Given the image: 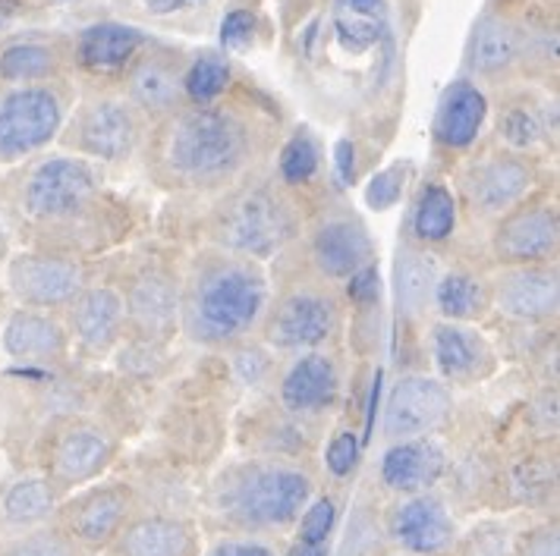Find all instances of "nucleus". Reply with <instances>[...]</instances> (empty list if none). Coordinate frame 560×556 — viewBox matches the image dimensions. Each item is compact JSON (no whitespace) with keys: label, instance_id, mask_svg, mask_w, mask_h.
Returning <instances> with one entry per match:
<instances>
[{"label":"nucleus","instance_id":"c9c22d12","mask_svg":"<svg viewBox=\"0 0 560 556\" xmlns=\"http://www.w3.org/2000/svg\"><path fill=\"white\" fill-rule=\"evenodd\" d=\"M555 475H558L555 462H548V459H526L513 472V494L523 504H545L548 494L555 490Z\"/></svg>","mask_w":560,"mask_h":556},{"label":"nucleus","instance_id":"c756f323","mask_svg":"<svg viewBox=\"0 0 560 556\" xmlns=\"http://www.w3.org/2000/svg\"><path fill=\"white\" fill-rule=\"evenodd\" d=\"M454 217H457V208H454V196L447 192V186H425L419 204H416V214H412V229L419 239L425 242H441L451 236L454 229Z\"/></svg>","mask_w":560,"mask_h":556},{"label":"nucleus","instance_id":"37998d69","mask_svg":"<svg viewBox=\"0 0 560 556\" xmlns=\"http://www.w3.org/2000/svg\"><path fill=\"white\" fill-rule=\"evenodd\" d=\"M357 459H359L357 437H353L350 430H347V434H337V437H334V443L328 447V469H331L334 475H347V472H353Z\"/></svg>","mask_w":560,"mask_h":556},{"label":"nucleus","instance_id":"ddd939ff","mask_svg":"<svg viewBox=\"0 0 560 556\" xmlns=\"http://www.w3.org/2000/svg\"><path fill=\"white\" fill-rule=\"evenodd\" d=\"M139 142V120L124 102L92 104L79 120V149L102 161H124Z\"/></svg>","mask_w":560,"mask_h":556},{"label":"nucleus","instance_id":"c03bdc74","mask_svg":"<svg viewBox=\"0 0 560 556\" xmlns=\"http://www.w3.org/2000/svg\"><path fill=\"white\" fill-rule=\"evenodd\" d=\"M253 32H255L253 13L236 10V13H230L228 20H224V26H221V45H224V48H246V45H249V38H253Z\"/></svg>","mask_w":560,"mask_h":556},{"label":"nucleus","instance_id":"f704fd0d","mask_svg":"<svg viewBox=\"0 0 560 556\" xmlns=\"http://www.w3.org/2000/svg\"><path fill=\"white\" fill-rule=\"evenodd\" d=\"M230 82V67L221 54H205L199 57L189 73H186V95L196 104H211Z\"/></svg>","mask_w":560,"mask_h":556},{"label":"nucleus","instance_id":"ea45409f","mask_svg":"<svg viewBox=\"0 0 560 556\" xmlns=\"http://www.w3.org/2000/svg\"><path fill=\"white\" fill-rule=\"evenodd\" d=\"M404 174H407V167L400 164V167H387L384 174L369 182V189H365V199L369 204L375 208V211H384V208H390V204L400 199V189H404Z\"/></svg>","mask_w":560,"mask_h":556},{"label":"nucleus","instance_id":"603ef678","mask_svg":"<svg viewBox=\"0 0 560 556\" xmlns=\"http://www.w3.org/2000/svg\"><path fill=\"white\" fill-rule=\"evenodd\" d=\"M0 249H3V246H0Z\"/></svg>","mask_w":560,"mask_h":556},{"label":"nucleus","instance_id":"bb28decb","mask_svg":"<svg viewBox=\"0 0 560 556\" xmlns=\"http://www.w3.org/2000/svg\"><path fill=\"white\" fill-rule=\"evenodd\" d=\"M432 350L441 375L454 380H469L482 375L485 362H488V350L482 340L472 330L454 328V324L434 330Z\"/></svg>","mask_w":560,"mask_h":556},{"label":"nucleus","instance_id":"7ed1b4c3","mask_svg":"<svg viewBox=\"0 0 560 556\" xmlns=\"http://www.w3.org/2000/svg\"><path fill=\"white\" fill-rule=\"evenodd\" d=\"M308 478L278 462H249L221 487V509L246 529H278L296 519L308 500Z\"/></svg>","mask_w":560,"mask_h":556},{"label":"nucleus","instance_id":"2eb2a0df","mask_svg":"<svg viewBox=\"0 0 560 556\" xmlns=\"http://www.w3.org/2000/svg\"><path fill=\"white\" fill-rule=\"evenodd\" d=\"M533 186V167L513 154L485 161L469 179V199L482 214H501L520 202Z\"/></svg>","mask_w":560,"mask_h":556},{"label":"nucleus","instance_id":"423d86ee","mask_svg":"<svg viewBox=\"0 0 560 556\" xmlns=\"http://www.w3.org/2000/svg\"><path fill=\"white\" fill-rule=\"evenodd\" d=\"M63 110L51 88L23 85L0 98V161L38 152L60 129Z\"/></svg>","mask_w":560,"mask_h":556},{"label":"nucleus","instance_id":"dca6fc26","mask_svg":"<svg viewBox=\"0 0 560 556\" xmlns=\"http://www.w3.org/2000/svg\"><path fill=\"white\" fill-rule=\"evenodd\" d=\"M124 299L107 289V286H98V289H85L73 299V311H70V328H73V336L85 350L92 353H102L107 346H114V340L120 336V328H124Z\"/></svg>","mask_w":560,"mask_h":556},{"label":"nucleus","instance_id":"09e8293b","mask_svg":"<svg viewBox=\"0 0 560 556\" xmlns=\"http://www.w3.org/2000/svg\"><path fill=\"white\" fill-rule=\"evenodd\" d=\"M211 556H275V551L253 541H228V544H218Z\"/></svg>","mask_w":560,"mask_h":556},{"label":"nucleus","instance_id":"b1692460","mask_svg":"<svg viewBox=\"0 0 560 556\" xmlns=\"http://www.w3.org/2000/svg\"><path fill=\"white\" fill-rule=\"evenodd\" d=\"M488 104H485L482 92L459 82L454 85L438 110V139L451 149H469L479 135L485 123Z\"/></svg>","mask_w":560,"mask_h":556},{"label":"nucleus","instance_id":"a211bd4d","mask_svg":"<svg viewBox=\"0 0 560 556\" xmlns=\"http://www.w3.org/2000/svg\"><path fill=\"white\" fill-rule=\"evenodd\" d=\"M444 475V453L432 440H407L387 450L382 462V478L390 490L419 494L432 487L434 481Z\"/></svg>","mask_w":560,"mask_h":556},{"label":"nucleus","instance_id":"c85d7f7f","mask_svg":"<svg viewBox=\"0 0 560 556\" xmlns=\"http://www.w3.org/2000/svg\"><path fill=\"white\" fill-rule=\"evenodd\" d=\"M520 54V35L504 20H485L472 38V63L479 73H501Z\"/></svg>","mask_w":560,"mask_h":556},{"label":"nucleus","instance_id":"6e6552de","mask_svg":"<svg viewBox=\"0 0 560 556\" xmlns=\"http://www.w3.org/2000/svg\"><path fill=\"white\" fill-rule=\"evenodd\" d=\"M451 415V393L441 380L404 378L384 409V430L394 440H412L434 430Z\"/></svg>","mask_w":560,"mask_h":556},{"label":"nucleus","instance_id":"0eeeda50","mask_svg":"<svg viewBox=\"0 0 560 556\" xmlns=\"http://www.w3.org/2000/svg\"><path fill=\"white\" fill-rule=\"evenodd\" d=\"M7 283L20 303L54 308L73 303L82 293V268L63 255H20L10 264Z\"/></svg>","mask_w":560,"mask_h":556},{"label":"nucleus","instance_id":"412c9836","mask_svg":"<svg viewBox=\"0 0 560 556\" xmlns=\"http://www.w3.org/2000/svg\"><path fill=\"white\" fill-rule=\"evenodd\" d=\"M186 95V73L167 57L142 60L129 76V98L145 114H171Z\"/></svg>","mask_w":560,"mask_h":556},{"label":"nucleus","instance_id":"2f4dec72","mask_svg":"<svg viewBox=\"0 0 560 556\" xmlns=\"http://www.w3.org/2000/svg\"><path fill=\"white\" fill-rule=\"evenodd\" d=\"M432 261L422 255L404 252L397 261V305L404 315H419L432 296Z\"/></svg>","mask_w":560,"mask_h":556},{"label":"nucleus","instance_id":"f3484780","mask_svg":"<svg viewBox=\"0 0 560 556\" xmlns=\"http://www.w3.org/2000/svg\"><path fill=\"white\" fill-rule=\"evenodd\" d=\"M312 255H315V264L328 277H353L357 271L365 268V261L372 255V239L357 221H331L315 233Z\"/></svg>","mask_w":560,"mask_h":556},{"label":"nucleus","instance_id":"393cba45","mask_svg":"<svg viewBox=\"0 0 560 556\" xmlns=\"http://www.w3.org/2000/svg\"><path fill=\"white\" fill-rule=\"evenodd\" d=\"M107 462H110V443L102 434L92 428H77L54 450V475L67 484H79L104 472Z\"/></svg>","mask_w":560,"mask_h":556},{"label":"nucleus","instance_id":"4468645a","mask_svg":"<svg viewBox=\"0 0 560 556\" xmlns=\"http://www.w3.org/2000/svg\"><path fill=\"white\" fill-rule=\"evenodd\" d=\"M129 490L127 487H95L92 494L79 497L67 509V534L89 547L107 544L127 519Z\"/></svg>","mask_w":560,"mask_h":556},{"label":"nucleus","instance_id":"1a4fd4ad","mask_svg":"<svg viewBox=\"0 0 560 556\" xmlns=\"http://www.w3.org/2000/svg\"><path fill=\"white\" fill-rule=\"evenodd\" d=\"M337 328L334 305L318 293H293L268 318V343L283 353H300L322 346Z\"/></svg>","mask_w":560,"mask_h":556},{"label":"nucleus","instance_id":"20e7f679","mask_svg":"<svg viewBox=\"0 0 560 556\" xmlns=\"http://www.w3.org/2000/svg\"><path fill=\"white\" fill-rule=\"evenodd\" d=\"M296 221L290 208L268 189H249L230 204L221 217V239L224 246L240 255L268 258L290 242Z\"/></svg>","mask_w":560,"mask_h":556},{"label":"nucleus","instance_id":"6ab92c4d","mask_svg":"<svg viewBox=\"0 0 560 556\" xmlns=\"http://www.w3.org/2000/svg\"><path fill=\"white\" fill-rule=\"evenodd\" d=\"M337 397V368L328 355L312 353L296 358V365L280 380V400L290 412H318Z\"/></svg>","mask_w":560,"mask_h":556},{"label":"nucleus","instance_id":"4c0bfd02","mask_svg":"<svg viewBox=\"0 0 560 556\" xmlns=\"http://www.w3.org/2000/svg\"><path fill=\"white\" fill-rule=\"evenodd\" d=\"M7 556H79V551L67 531H35L13 544Z\"/></svg>","mask_w":560,"mask_h":556},{"label":"nucleus","instance_id":"f8f14e48","mask_svg":"<svg viewBox=\"0 0 560 556\" xmlns=\"http://www.w3.org/2000/svg\"><path fill=\"white\" fill-rule=\"evenodd\" d=\"M390 534L412 554L438 556L454 544V519L434 497H412L390 512Z\"/></svg>","mask_w":560,"mask_h":556},{"label":"nucleus","instance_id":"f03ea898","mask_svg":"<svg viewBox=\"0 0 560 556\" xmlns=\"http://www.w3.org/2000/svg\"><path fill=\"white\" fill-rule=\"evenodd\" d=\"M268 303L265 277L246 264H214L202 271L186 299V324L205 343H230L261 318Z\"/></svg>","mask_w":560,"mask_h":556},{"label":"nucleus","instance_id":"7c9ffc66","mask_svg":"<svg viewBox=\"0 0 560 556\" xmlns=\"http://www.w3.org/2000/svg\"><path fill=\"white\" fill-rule=\"evenodd\" d=\"M434 303L441 308V315L463 321V318H479L488 296H485V286L476 277L447 274L434 286Z\"/></svg>","mask_w":560,"mask_h":556},{"label":"nucleus","instance_id":"72a5a7b5","mask_svg":"<svg viewBox=\"0 0 560 556\" xmlns=\"http://www.w3.org/2000/svg\"><path fill=\"white\" fill-rule=\"evenodd\" d=\"M57 504V494L45 478H26L13 484L3 497V512L13 522H38Z\"/></svg>","mask_w":560,"mask_h":556},{"label":"nucleus","instance_id":"a18cd8bd","mask_svg":"<svg viewBox=\"0 0 560 556\" xmlns=\"http://www.w3.org/2000/svg\"><path fill=\"white\" fill-rule=\"evenodd\" d=\"M558 525H541L529 531L520 544V556H558Z\"/></svg>","mask_w":560,"mask_h":556},{"label":"nucleus","instance_id":"79ce46f5","mask_svg":"<svg viewBox=\"0 0 560 556\" xmlns=\"http://www.w3.org/2000/svg\"><path fill=\"white\" fill-rule=\"evenodd\" d=\"M268 368H271V358L261 353V350H255V346H249V350H236V355H233V371H236V378L243 380V383H249V387L265 378Z\"/></svg>","mask_w":560,"mask_h":556},{"label":"nucleus","instance_id":"a19ab883","mask_svg":"<svg viewBox=\"0 0 560 556\" xmlns=\"http://www.w3.org/2000/svg\"><path fill=\"white\" fill-rule=\"evenodd\" d=\"M504 139H508L513 149H533L535 142L541 139V127H538V120H535L529 110H523V107H516V110H510L508 117H504Z\"/></svg>","mask_w":560,"mask_h":556},{"label":"nucleus","instance_id":"f257e3e1","mask_svg":"<svg viewBox=\"0 0 560 556\" xmlns=\"http://www.w3.org/2000/svg\"><path fill=\"white\" fill-rule=\"evenodd\" d=\"M249 154V135L246 127L224 110L199 107L177 117L167 135L161 161L167 174L183 182H218L243 167Z\"/></svg>","mask_w":560,"mask_h":556},{"label":"nucleus","instance_id":"e433bc0d","mask_svg":"<svg viewBox=\"0 0 560 556\" xmlns=\"http://www.w3.org/2000/svg\"><path fill=\"white\" fill-rule=\"evenodd\" d=\"M315 170H318V145L303 132L280 154V174L290 182H306Z\"/></svg>","mask_w":560,"mask_h":556},{"label":"nucleus","instance_id":"aec40b11","mask_svg":"<svg viewBox=\"0 0 560 556\" xmlns=\"http://www.w3.org/2000/svg\"><path fill=\"white\" fill-rule=\"evenodd\" d=\"M129 311L132 328L139 330L142 336H167L179 315V296L177 286L171 280H164L161 274H149V277L136 280L129 289V299L124 305Z\"/></svg>","mask_w":560,"mask_h":556},{"label":"nucleus","instance_id":"a878e982","mask_svg":"<svg viewBox=\"0 0 560 556\" xmlns=\"http://www.w3.org/2000/svg\"><path fill=\"white\" fill-rule=\"evenodd\" d=\"M387 26L384 0H337L334 3V28L347 51H369Z\"/></svg>","mask_w":560,"mask_h":556},{"label":"nucleus","instance_id":"473e14b6","mask_svg":"<svg viewBox=\"0 0 560 556\" xmlns=\"http://www.w3.org/2000/svg\"><path fill=\"white\" fill-rule=\"evenodd\" d=\"M54 67H57V60H54L51 48L32 45V42L10 45L0 54V79H7V82H38V79L51 76Z\"/></svg>","mask_w":560,"mask_h":556},{"label":"nucleus","instance_id":"39448f33","mask_svg":"<svg viewBox=\"0 0 560 556\" xmlns=\"http://www.w3.org/2000/svg\"><path fill=\"white\" fill-rule=\"evenodd\" d=\"M98 177L79 157H51L26 179L23 208L35 221H67L95 202Z\"/></svg>","mask_w":560,"mask_h":556},{"label":"nucleus","instance_id":"49530a36","mask_svg":"<svg viewBox=\"0 0 560 556\" xmlns=\"http://www.w3.org/2000/svg\"><path fill=\"white\" fill-rule=\"evenodd\" d=\"M533 425L541 430V434H545V430H548V434L558 430V393H555V390L541 393L533 403Z\"/></svg>","mask_w":560,"mask_h":556},{"label":"nucleus","instance_id":"9d476101","mask_svg":"<svg viewBox=\"0 0 560 556\" xmlns=\"http://www.w3.org/2000/svg\"><path fill=\"white\" fill-rule=\"evenodd\" d=\"M558 214L551 208H523L494 236V255L508 264H541L558 252Z\"/></svg>","mask_w":560,"mask_h":556},{"label":"nucleus","instance_id":"8fccbe9b","mask_svg":"<svg viewBox=\"0 0 560 556\" xmlns=\"http://www.w3.org/2000/svg\"><path fill=\"white\" fill-rule=\"evenodd\" d=\"M290 556H328V544H293Z\"/></svg>","mask_w":560,"mask_h":556},{"label":"nucleus","instance_id":"3c124183","mask_svg":"<svg viewBox=\"0 0 560 556\" xmlns=\"http://www.w3.org/2000/svg\"><path fill=\"white\" fill-rule=\"evenodd\" d=\"M149 7H152L154 13H167V10H179L183 0H149Z\"/></svg>","mask_w":560,"mask_h":556},{"label":"nucleus","instance_id":"de8ad7c7","mask_svg":"<svg viewBox=\"0 0 560 556\" xmlns=\"http://www.w3.org/2000/svg\"><path fill=\"white\" fill-rule=\"evenodd\" d=\"M508 554V541L504 534L494 529L479 531L476 541H469V556H504Z\"/></svg>","mask_w":560,"mask_h":556},{"label":"nucleus","instance_id":"4be33fe9","mask_svg":"<svg viewBox=\"0 0 560 556\" xmlns=\"http://www.w3.org/2000/svg\"><path fill=\"white\" fill-rule=\"evenodd\" d=\"M120 556H196V534L177 519L149 516L129 525L117 541Z\"/></svg>","mask_w":560,"mask_h":556},{"label":"nucleus","instance_id":"cd10ccee","mask_svg":"<svg viewBox=\"0 0 560 556\" xmlns=\"http://www.w3.org/2000/svg\"><path fill=\"white\" fill-rule=\"evenodd\" d=\"M142 45V32L124 23H102V26L82 32L79 38V60L89 70H114L127 63Z\"/></svg>","mask_w":560,"mask_h":556},{"label":"nucleus","instance_id":"9b49d317","mask_svg":"<svg viewBox=\"0 0 560 556\" xmlns=\"http://www.w3.org/2000/svg\"><path fill=\"white\" fill-rule=\"evenodd\" d=\"M494 303L508 318H516V321L555 318L560 303L558 271L538 268V264H520L516 271H508L498 280Z\"/></svg>","mask_w":560,"mask_h":556},{"label":"nucleus","instance_id":"5701e85b","mask_svg":"<svg viewBox=\"0 0 560 556\" xmlns=\"http://www.w3.org/2000/svg\"><path fill=\"white\" fill-rule=\"evenodd\" d=\"M67 346V336L57 321L38 311H13L3 328V350L20 362L57 358Z\"/></svg>","mask_w":560,"mask_h":556},{"label":"nucleus","instance_id":"58836bf2","mask_svg":"<svg viewBox=\"0 0 560 556\" xmlns=\"http://www.w3.org/2000/svg\"><path fill=\"white\" fill-rule=\"evenodd\" d=\"M334 519H337V512H334L331 500H318V504H312L306 509V516H303V522H300V544H328V534L334 529Z\"/></svg>","mask_w":560,"mask_h":556}]
</instances>
